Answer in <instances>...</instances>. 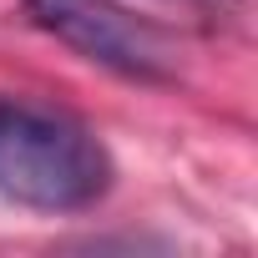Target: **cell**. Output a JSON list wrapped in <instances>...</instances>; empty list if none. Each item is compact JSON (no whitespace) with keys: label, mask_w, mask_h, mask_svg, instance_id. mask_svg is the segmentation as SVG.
<instances>
[{"label":"cell","mask_w":258,"mask_h":258,"mask_svg":"<svg viewBox=\"0 0 258 258\" xmlns=\"http://www.w3.org/2000/svg\"><path fill=\"white\" fill-rule=\"evenodd\" d=\"M106 187L111 152L86 121L41 101H0V198L36 213H81Z\"/></svg>","instance_id":"6da1fadb"},{"label":"cell","mask_w":258,"mask_h":258,"mask_svg":"<svg viewBox=\"0 0 258 258\" xmlns=\"http://www.w3.org/2000/svg\"><path fill=\"white\" fill-rule=\"evenodd\" d=\"M31 26L71 46L76 56L132 76V81H172V46L167 36L132 16L116 0H26Z\"/></svg>","instance_id":"7a4b0ae2"}]
</instances>
